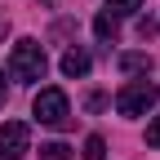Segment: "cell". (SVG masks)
Returning <instances> with one entry per match:
<instances>
[{"label": "cell", "instance_id": "cell-5", "mask_svg": "<svg viewBox=\"0 0 160 160\" xmlns=\"http://www.w3.org/2000/svg\"><path fill=\"white\" fill-rule=\"evenodd\" d=\"M85 71H89V53H85V49H67V53H62V76L76 80V76H85Z\"/></svg>", "mask_w": 160, "mask_h": 160}, {"label": "cell", "instance_id": "cell-1", "mask_svg": "<svg viewBox=\"0 0 160 160\" xmlns=\"http://www.w3.org/2000/svg\"><path fill=\"white\" fill-rule=\"evenodd\" d=\"M45 49H40V40H18L13 45V53H9V71H13V80H22V85H31V80H40L45 76Z\"/></svg>", "mask_w": 160, "mask_h": 160}, {"label": "cell", "instance_id": "cell-9", "mask_svg": "<svg viewBox=\"0 0 160 160\" xmlns=\"http://www.w3.org/2000/svg\"><path fill=\"white\" fill-rule=\"evenodd\" d=\"M85 160H107V142H102V138H89V142H85Z\"/></svg>", "mask_w": 160, "mask_h": 160}, {"label": "cell", "instance_id": "cell-6", "mask_svg": "<svg viewBox=\"0 0 160 160\" xmlns=\"http://www.w3.org/2000/svg\"><path fill=\"white\" fill-rule=\"evenodd\" d=\"M116 31H120V27H116V13H98V18H93V36H98V40H116Z\"/></svg>", "mask_w": 160, "mask_h": 160}, {"label": "cell", "instance_id": "cell-11", "mask_svg": "<svg viewBox=\"0 0 160 160\" xmlns=\"http://www.w3.org/2000/svg\"><path fill=\"white\" fill-rule=\"evenodd\" d=\"M147 142H151V147H160V116L147 125Z\"/></svg>", "mask_w": 160, "mask_h": 160}, {"label": "cell", "instance_id": "cell-8", "mask_svg": "<svg viewBox=\"0 0 160 160\" xmlns=\"http://www.w3.org/2000/svg\"><path fill=\"white\" fill-rule=\"evenodd\" d=\"M147 67H151L147 53H125V58H120V71H147Z\"/></svg>", "mask_w": 160, "mask_h": 160}, {"label": "cell", "instance_id": "cell-10", "mask_svg": "<svg viewBox=\"0 0 160 160\" xmlns=\"http://www.w3.org/2000/svg\"><path fill=\"white\" fill-rule=\"evenodd\" d=\"M138 5H142V0H107V9H111V13H133Z\"/></svg>", "mask_w": 160, "mask_h": 160}, {"label": "cell", "instance_id": "cell-7", "mask_svg": "<svg viewBox=\"0 0 160 160\" xmlns=\"http://www.w3.org/2000/svg\"><path fill=\"white\" fill-rule=\"evenodd\" d=\"M40 160H71V147L67 142H45L40 147Z\"/></svg>", "mask_w": 160, "mask_h": 160}, {"label": "cell", "instance_id": "cell-3", "mask_svg": "<svg viewBox=\"0 0 160 160\" xmlns=\"http://www.w3.org/2000/svg\"><path fill=\"white\" fill-rule=\"evenodd\" d=\"M156 107V85L151 80H133V85H125L116 93V111L120 116H147Z\"/></svg>", "mask_w": 160, "mask_h": 160}, {"label": "cell", "instance_id": "cell-12", "mask_svg": "<svg viewBox=\"0 0 160 160\" xmlns=\"http://www.w3.org/2000/svg\"><path fill=\"white\" fill-rule=\"evenodd\" d=\"M151 31H156V22H151V18H138V36H142V40H147Z\"/></svg>", "mask_w": 160, "mask_h": 160}, {"label": "cell", "instance_id": "cell-4", "mask_svg": "<svg viewBox=\"0 0 160 160\" xmlns=\"http://www.w3.org/2000/svg\"><path fill=\"white\" fill-rule=\"evenodd\" d=\"M31 147V129L22 120H9V125H0V160H22Z\"/></svg>", "mask_w": 160, "mask_h": 160}, {"label": "cell", "instance_id": "cell-2", "mask_svg": "<svg viewBox=\"0 0 160 160\" xmlns=\"http://www.w3.org/2000/svg\"><path fill=\"white\" fill-rule=\"evenodd\" d=\"M31 116L40 120V125H49V129H62L71 120V102H67L62 89H40L36 102H31Z\"/></svg>", "mask_w": 160, "mask_h": 160}, {"label": "cell", "instance_id": "cell-13", "mask_svg": "<svg viewBox=\"0 0 160 160\" xmlns=\"http://www.w3.org/2000/svg\"><path fill=\"white\" fill-rule=\"evenodd\" d=\"M0 102H5V76H0Z\"/></svg>", "mask_w": 160, "mask_h": 160}]
</instances>
